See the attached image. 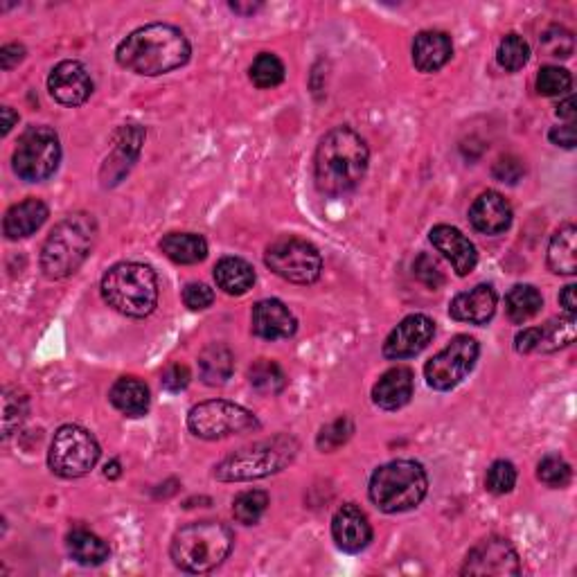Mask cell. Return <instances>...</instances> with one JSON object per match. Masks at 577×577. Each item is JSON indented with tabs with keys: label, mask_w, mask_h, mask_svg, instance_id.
<instances>
[{
	"label": "cell",
	"mask_w": 577,
	"mask_h": 577,
	"mask_svg": "<svg viewBox=\"0 0 577 577\" xmlns=\"http://www.w3.org/2000/svg\"><path fill=\"white\" fill-rule=\"evenodd\" d=\"M577 287L575 284H566L562 294H559V303L566 309L568 316H575L577 314Z\"/></svg>",
	"instance_id": "f907efd6"
},
{
	"label": "cell",
	"mask_w": 577,
	"mask_h": 577,
	"mask_svg": "<svg viewBox=\"0 0 577 577\" xmlns=\"http://www.w3.org/2000/svg\"><path fill=\"white\" fill-rule=\"evenodd\" d=\"M454 55V43L447 32L426 30L413 41V64L420 73H438Z\"/></svg>",
	"instance_id": "44dd1931"
},
{
	"label": "cell",
	"mask_w": 577,
	"mask_h": 577,
	"mask_svg": "<svg viewBox=\"0 0 577 577\" xmlns=\"http://www.w3.org/2000/svg\"><path fill=\"white\" fill-rule=\"evenodd\" d=\"M100 460V445L91 431L77 424H66L55 433L48 454V465L61 478H82Z\"/></svg>",
	"instance_id": "30bf717a"
},
{
	"label": "cell",
	"mask_w": 577,
	"mask_h": 577,
	"mask_svg": "<svg viewBox=\"0 0 577 577\" xmlns=\"http://www.w3.org/2000/svg\"><path fill=\"white\" fill-rule=\"evenodd\" d=\"M262 5H242V3H230V10L237 12V14H253L260 10Z\"/></svg>",
	"instance_id": "db71d44e"
},
{
	"label": "cell",
	"mask_w": 577,
	"mask_h": 577,
	"mask_svg": "<svg viewBox=\"0 0 577 577\" xmlns=\"http://www.w3.org/2000/svg\"><path fill=\"white\" fill-rule=\"evenodd\" d=\"M251 82L257 88H275L284 82V64L271 55V52H262L257 55L251 66Z\"/></svg>",
	"instance_id": "e575fe53"
},
{
	"label": "cell",
	"mask_w": 577,
	"mask_h": 577,
	"mask_svg": "<svg viewBox=\"0 0 577 577\" xmlns=\"http://www.w3.org/2000/svg\"><path fill=\"white\" fill-rule=\"evenodd\" d=\"M352 433H354V424L348 420V417H339L336 422L323 426V431L318 433V449H323V451L339 449L352 438Z\"/></svg>",
	"instance_id": "60d3db41"
},
{
	"label": "cell",
	"mask_w": 577,
	"mask_h": 577,
	"mask_svg": "<svg viewBox=\"0 0 577 577\" xmlns=\"http://www.w3.org/2000/svg\"><path fill=\"white\" fill-rule=\"evenodd\" d=\"M478 341L467 334H458L451 339L445 350L438 352L424 366L426 384L433 390H451L474 370L478 361Z\"/></svg>",
	"instance_id": "7c38bea8"
},
{
	"label": "cell",
	"mask_w": 577,
	"mask_h": 577,
	"mask_svg": "<svg viewBox=\"0 0 577 577\" xmlns=\"http://www.w3.org/2000/svg\"><path fill=\"white\" fill-rule=\"evenodd\" d=\"M523 174H526V167H523L521 158L517 156H501L492 167L494 179L501 183H508V185L519 183L523 179Z\"/></svg>",
	"instance_id": "ee69618b"
},
{
	"label": "cell",
	"mask_w": 577,
	"mask_h": 577,
	"mask_svg": "<svg viewBox=\"0 0 577 577\" xmlns=\"http://www.w3.org/2000/svg\"><path fill=\"white\" fill-rule=\"evenodd\" d=\"M215 280L228 296H244L248 289H253L255 271L242 257H224L215 266Z\"/></svg>",
	"instance_id": "4316f807"
},
{
	"label": "cell",
	"mask_w": 577,
	"mask_h": 577,
	"mask_svg": "<svg viewBox=\"0 0 577 577\" xmlns=\"http://www.w3.org/2000/svg\"><path fill=\"white\" fill-rule=\"evenodd\" d=\"M451 318H456L460 323L469 325H485L492 321L496 312V291L490 284H478L472 291L458 294L451 300Z\"/></svg>",
	"instance_id": "ffe728a7"
},
{
	"label": "cell",
	"mask_w": 577,
	"mask_h": 577,
	"mask_svg": "<svg viewBox=\"0 0 577 577\" xmlns=\"http://www.w3.org/2000/svg\"><path fill=\"white\" fill-rule=\"evenodd\" d=\"M14 122H19V115H16L10 106H3V136L12 131Z\"/></svg>",
	"instance_id": "f5cc1de1"
},
{
	"label": "cell",
	"mask_w": 577,
	"mask_h": 577,
	"mask_svg": "<svg viewBox=\"0 0 577 577\" xmlns=\"http://www.w3.org/2000/svg\"><path fill=\"white\" fill-rule=\"evenodd\" d=\"M413 397V370L397 366L379 377L372 388V402L384 411H397L406 406Z\"/></svg>",
	"instance_id": "7402d4cb"
},
{
	"label": "cell",
	"mask_w": 577,
	"mask_h": 577,
	"mask_svg": "<svg viewBox=\"0 0 577 577\" xmlns=\"http://www.w3.org/2000/svg\"><path fill=\"white\" fill-rule=\"evenodd\" d=\"M469 221L483 235H501L512 224V206L499 192L487 190L469 208Z\"/></svg>",
	"instance_id": "d6986e66"
},
{
	"label": "cell",
	"mask_w": 577,
	"mask_h": 577,
	"mask_svg": "<svg viewBox=\"0 0 577 577\" xmlns=\"http://www.w3.org/2000/svg\"><path fill=\"white\" fill-rule=\"evenodd\" d=\"M100 289L106 305L131 318H145L158 305L156 273L138 262L111 266L104 273Z\"/></svg>",
	"instance_id": "8992f818"
},
{
	"label": "cell",
	"mask_w": 577,
	"mask_h": 577,
	"mask_svg": "<svg viewBox=\"0 0 577 577\" xmlns=\"http://www.w3.org/2000/svg\"><path fill=\"white\" fill-rule=\"evenodd\" d=\"M235 359L224 343H210L199 354V372L208 386H224L233 375Z\"/></svg>",
	"instance_id": "f1b7e54d"
},
{
	"label": "cell",
	"mask_w": 577,
	"mask_h": 577,
	"mask_svg": "<svg viewBox=\"0 0 577 577\" xmlns=\"http://www.w3.org/2000/svg\"><path fill=\"white\" fill-rule=\"evenodd\" d=\"M429 239L433 248L445 255L451 262V266H454V271L460 275V278H465V275H469L476 269V264H478L476 246L469 242V239L460 233L458 228L440 224L436 228H431Z\"/></svg>",
	"instance_id": "ac0fdd59"
},
{
	"label": "cell",
	"mask_w": 577,
	"mask_h": 577,
	"mask_svg": "<svg viewBox=\"0 0 577 577\" xmlns=\"http://www.w3.org/2000/svg\"><path fill=\"white\" fill-rule=\"evenodd\" d=\"M48 91L59 104L79 106L93 93V79L79 61H61L48 77Z\"/></svg>",
	"instance_id": "9a60e30c"
},
{
	"label": "cell",
	"mask_w": 577,
	"mask_h": 577,
	"mask_svg": "<svg viewBox=\"0 0 577 577\" xmlns=\"http://www.w3.org/2000/svg\"><path fill=\"white\" fill-rule=\"evenodd\" d=\"M25 420V397H19V390H5L3 397V431L5 438L19 429Z\"/></svg>",
	"instance_id": "b9f144b4"
},
{
	"label": "cell",
	"mask_w": 577,
	"mask_h": 577,
	"mask_svg": "<svg viewBox=\"0 0 577 577\" xmlns=\"http://www.w3.org/2000/svg\"><path fill=\"white\" fill-rule=\"evenodd\" d=\"M66 546H68L70 557H73L75 562L82 564V566H100L111 555L106 541L86 528L70 530L68 537H66Z\"/></svg>",
	"instance_id": "484cf974"
},
{
	"label": "cell",
	"mask_w": 577,
	"mask_h": 577,
	"mask_svg": "<svg viewBox=\"0 0 577 577\" xmlns=\"http://www.w3.org/2000/svg\"><path fill=\"white\" fill-rule=\"evenodd\" d=\"M264 262L282 280L294 284H312L321 278L323 257L314 244L298 237H278L266 246Z\"/></svg>",
	"instance_id": "8fae6325"
},
{
	"label": "cell",
	"mask_w": 577,
	"mask_h": 577,
	"mask_svg": "<svg viewBox=\"0 0 577 577\" xmlns=\"http://www.w3.org/2000/svg\"><path fill=\"white\" fill-rule=\"evenodd\" d=\"M537 348H539V327H528V330L519 332L517 339H514V350L521 354L537 352Z\"/></svg>",
	"instance_id": "7dc6e473"
},
{
	"label": "cell",
	"mask_w": 577,
	"mask_h": 577,
	"mask_svg": "<svg viewBox=\"0 0 577 577\" xmlns=\"http://www.w3.org/2000/svg\"><path fill=\"white\" fill-rule=\"evenodd\" d=\"M496 59H499V64L508 70V73H517V70L526 66L530 59L528 41L519 37V34H508V37L499 43Z\"/></svg>",
	"instance_id": "d590c367"
},
{
	"label": "cell",
	"mask_w": 577,
	"mask_h": 577,
	"mask_svg": "<svg viewBox=\"0 0 577 577\" xmlns=\"http://www.w3.org/2000/svg\"><path fill=\"white\" fill-rule=\"evenodd\" d=\"M248 381L251 386L262 395H278L287 386V377H284L282 368L275 361L257 359L251 368H248Z\"/></svg>",
	"instance_id": "1f68e13d"
},
{
	"label": "cell",
	"mask_w": 577,
	"mask_h": 577,
	"mask_svg": "<svg viewBox=\"0 0 577 577\" xmlns=\"http://www.w3.org/2000/svg\"><path fill=\"white\" fill-rule=\"evenodd\" d=\"M541 307H544V298H541L539 289L532 287V284H517L505 296V314L517 325L535 318L541 312Z\"/></svg>",
	"instance_id": "4dcf8cb0"
},
{
	"label": "cell",
	"mask_w": 577,
	"mask_h": 577,
	"mask_svg": "<svg viewBox=\"0 0 577 577\" xmlns=\"http://www.w3.org/2000/svg\"><path fill=\"white\" fill-rule=\"evenodd\" d=\"M413 273H415V278L420 280L422 284H426L429 289H438V287H442V284H445V275H442V271H440V264L426 253H422L415 260Z\"/></svg>",
	"instance_id": "7bdbcfd3"
},
{
	"label": "cell",
	"mask_w": 577,
	"mask_h": 577,
	"mask_svg": "<svg viewBox=\"0 0 577 577\" xmlns=\"http://www.w3.org/2000/svg\"><path fill=\"white\" fill-rule=\"evenodd\" d=\"M537 478L548 487H566L571 483V465L562 456L550 454L537 465Z\"/></svg>",
	"instance_id": "f35d334b"
},
{
	"label": "cell",
	"mask_w": 577,
	"mask_h": 577,
	"mask_svg": "<svg viewBox=\"0 0 577 577\" xmlns=\"http://www.w3.org/2000/svg\"><path fill=\"white\" fill-rule=\"evenodd\" d=\"M190 55L192 48L185 34L167 23L142 25L115 50V59L122 68L145 77L172 73L188 64Z\"/></svg>",
	"instance_id": "6da1fadb"
},
{
	"label": "cell",
	"mask_w": 577,
	"mask_h": 577,
	"mask_svg": "<svg viewBox=\"0 0 577 577\" xmlns=\"http://www.w3.org/2000/svg\"><path fill=\"white\" fill-rule=\"evenodd\" d=\"M548 138L557 147L573 149L575 147V127H573V124H564V127H553L548 133Z\"/></svg>",
	"instance_id": "681fc988"
},
{
	"label": "cell",
	"mask_w": 577,
	"mask_h": 577,
	"mask_svg": "<svg viewBox=\"0 0 577 577\" xmlns=\"http://www.w3.org/2000/svg\"><path fill=\"white\" fill-rule=\"evenodd\" d=\"M97 239L93 215L75 212L52 228L41 248V271L50 280H64L73 275L91 255Z\"/></svg>",
	"instance_id": "3957f363"
},
{
	"label": "cell",
	"mask_w": 577,
	"mask_h": 577,
	"mask_svg": "<svg viewBox=\"0 0 577 577\" xmlns=\"http://www.w3.org/2000/svg\"><path fill=\"white\" fill-rule=\"evenodd\" d=\"M368 161V145L357 131L350 127L327 131L316 149V188L327 197H341V194L352 192L366 176Z\"/></svg>",
	"instance_id": "7a4b0ae2"
},
{
	"label": "cell",
	"mask_w": 577,
	"mask_h": 577,
	"mask_svg": "<svg viewBox=\"0 0 577 577\" xmlns=\"http://www.w3.org/2000/svg\"><path fill=\"white\" fill-rule=\"evenodd\" d=\"M463 575H519L521 564L519 555L508 539L503 537H487L469 550Z\"/></svg>",
	"instance_id": "4fadbf2b"
},
{
	"label": "cell",
	"mask_w": 577,
	"mask_h": 577,
	"mask_svg": "<svg viewBox=\"0 0 577 577\" xmlns=\"http://www.w3.org/2000/svg\"><path fill=\"white\" fill-rule=\"evenodd\" d=\"M571 84H573L571 73L559 66H544L537 75V91L546 97L568 93L571 91Z\"/></svg>",
	"instance_id": "74e56055"
},
{
	"label": "cell",
	"mask_w": 577,
	"mask_h": 577,
	"mask_svg": "<svg viewBox=\"0 0 577 577\" xmlns=\"http://www.w3.org/2000/svg\"><path fill=\"white\" fill-rule=\"evenodd\" d=\"M577 228L566 224L557 230L548 246V269L557 275H575L577 273Z\"/></svg>",
	"instance_id": "83f0119b"
},
{
	"label": "cell",
	"mask_w": 577,
	"mask_h": 577,
	"mask_svg": "<svg viewBox=\"0 0 577 577\" xmlns=\"http://www.w3.org/2000/svg\"><path fill=\"white\" fill-rule=\"evenodd\" d=\"M298 451V440L287 433H280V436L255 442V445L239 449L221 460L215 467V478L224 483L257 481V478L282 472L284 467L294 463Z\"/></svg>",
	"instance_id": "5b68a950"
},
{
	"label": "cell",
	"mask_w": 577,
	"mask_h": 577,
	"mask_svg": "<svg viewBox=\"0 0 577 577\" xmlns=\"http://www.w3.org/2000/svg\"><path fill=\"white\" fill-rule=\"evenodd\" d=\"M485 485L492 494H508L512 492V487L517 485V469H514L510 460H496V463L487 469Z\"/></svg>",
	"instance_id": "ab89813d"
},
{
	"label": "cell",
	"mask_w": 577,
	"mask_h": 577,
	"mask_svg": "<svg viewBox=\"0 0 577 577\" xmlns=\"http://www.w3.org/2000/svg\"><path fill=\"white\" fill-rule=\"evenodd\" d=\"M266 508H269V494L262 490H246L235 496L233 517L242 526H255L264 517Z\"/></svg>",
	"instance_id": "836d02e7"
},
{
	"label": "cell",
	"mask_w": 577,
	"mask_h": 577,
	"mask_svg": "<svg viewBox=\"0 0 577 577\" xmlns=\"http://www.w3.org/2000/svg\"><path fill=\"white\" fill-rule=\"evenodd\" d=\"M161 251L176 264H199L206 260L208 242L194 233H170L161 239Z\"/></svg>",
	"instance_id": "f546056e"
},
{
	"label": "cell",
	"mask_w": 577,
	"mask_h": 577,
	"mask_svg": "<svg viewBox=\"0 0 577 577\" xmlns=\"http://www.w3.org/2000/svg\"><path fill=\"white\" fill-rule=\"evenodd\" d=\"M235 537L221 521H194L172 539V562L185 573H208L224 564Z\"/></svg>",
	"instance_id": "277c9868"
},
{
	"label": "cell",
	"mask_w": 577,
	"mask_h": 577,
	"mask_svg": "<svg viewBox=\"0 0 577 577\" xmlns=\"http://www.w3.org/2000/svg\"><path fill=\"white\" fill-rule=\"evenodd\" d=\"M539 46H541V50H544L546 57L568 59L575 50V41H573V34L568 32L566 28L553 25V28H548L544 34H541Z\"/></svg>",
	"instance_id": "8d00e7d4"
},
{
	"label": "cell",
	"mask_w": 577,
	"mask_h": 577,
	"mask_svg": "<svg viewBox=\"0 0 577 577\" xmlns=\"http://www.w3.org/2000/svg\"><path fill=\"white\" fill-rule=\"evenodd\" d=\"M48 206L41 199H25L5 212L3 233L7 239H25L46 224Z\"/></svg>",
	"instance_id": "603a6c76"
},
{
	"label": "cell",
	"mask_w": 577,
	"mask_h": 577,
	"mask_svg": "<svg viewBox=\"0 0 577 577\" xmlns=\"http://www.w3.org/2000/svg\"><path fill=\"white\" fill-rule=\"evenodd\" d=\"M61 161L59 136L52 127L39 124L23 131L19 145L14 149V172L19 179L28 183H39L50 179L57 172Z\"/></svg>",
	"instance_id": "9c48e42d"
},
{
	"label": "cell",
	"mask_w": 577,
	"mask_h": 577,
	"mask_svg": "<svg viewBox=\"0 0 577 577\" xmlns=\"http://www.w3.org/2000/svg\"><path fill=\"white\" fill-rule=\"evenodd\" d=\"M260 420L235 402L226 399H210L201 402L188 415V429L201 440H224L239 433H251L260 429Z\"/></svg>",
	"instance_id": "ba28073f"
},
{
	"label": "cell",
	"mask_w": 577,
	"mask_h": 577,
	"mask_svg": "<svg viewBox=\"0 0 577 577\" xmlns=\"http://www.w3.org/2000/svg\"><path fill=\"white\" fill-rule=\"evenodd\" d=\"M332 537L345 553H361L372 541V526L359 505L348 503L334 514Z\"/></svg>",
	"instance_id": "2e32d148"
},
{
	"label": "cell",
	"mask_w": 577,
	"mask_h": 577,
	"mask_svg": "<svg viewBox=\"0 0 577 577\" xmlns=\"http://www.w3.org/2000/svg\"><path fill=\"white\" fill-rule=\"evenodd\" d=\"M557 118L568 120V124H573V120L577 118V104H575V97L568 95L564 102H559L557 106Z\"/></svg>",
	"instance_id": "816d5d0a"
},
{
	"label": "cell",
	"mask_w": 577,
	"mask_h": 577,
	"mask_svg": "<svg viewBox=\"0 0 577 577\" xmlns=\"http://www.w3.org/2000/svg\"><path fill=\"white\" fill-rule=\"evenodd\" d=\"M142 140H145V131H142L138 124H129V127H122L115 133L113 154L106 158V170H115L113 183H118L122 176L131 170L133 161H136L140 154Z\"/></svg>",
	"instance_id": "cb8c5ba5"
},
{
	"label": "cell",
	"mask_w": 577,
	"mask_h": 577,
	"mask_svg": "<svg viewBox=\"0 0 577 577\" xmlns=\"http://www.w3.org/2000/svg\"><path fill=\"white\" fill-rule=\"evenodd\" d=\"M122 472H120V463L118 460H111L109 465H106V469H104V476L106 478H118Z\"/></svg>",
	"instance_id": "11a10c76"
},
{
	"label": "cell",
	"mask_w": 577,
	"mask_h": 577,
	"mask_svg": "<svg viewBox=\"0 0 577 577\" xmlns=\"http://www.w3.org/2000/svg\"><path fill=\"white\" fill-rule=\"evenodd\" d=\"M429 490L424 467L415 460H393L370 478V499L381 512L399 514L417 508Z\"/></svg>",
	"instance_id": "52a82bcc"
},
{
	"label": "cell",
	"mask_w": 577,
	"mask_h": 577,
	"mask_svg": "<svg viewBox=\"0 0 577 577\" xmlns=\"http://www.w3.org/2000/svg\"><path fill=\"white\" fill-rule=\"evenodd\" d=\"M436 336V323L424 314L406 316L384 343V357L390 361H402L417 357Z\"/></svg>",
	"instance_id": "5bb4252c"
},
{
	"label": "cell",
	"mask_w": 577,
	"mask_h": 577,
	"mask_svg": "<svg viewBox=\"0 0 577 577\" xmlns=\"http://www.w3.org/2000/svg\"><path fill=\"white\" fill-rule=\"evenodd\" d=\"M575 341V318H553L546 325L539 327V348L537 352H555L559 348H566Z\"/></svg>",
	"instance_id": "d6a6232c"
},
{
	"label": "cell",
	"mask_w": 577,
	"mask_h": 577,
	"mask_svg": "<svg viewBox=\"0 0 577 577\" xmlns=\"http://www.w3.org/2000/svg\"><path fill=\"white\" fill-rule=\"evenodd\" d=\"M253 334L260 336L264 341H280L291 339L298 330L296 316L289 312V307L280 303V300H260L253 307L251 314Z\"/></svg>",
	"instance_id": "e0dca14e"
},
{
	"label": "cell",
	"mask_w": 577,
	"mask_h": 577,
	"mask_svg": "<svg viewBox=\"0 0 577 577\" xmlns=\"http://www.w3.org/2000/svg\"><path fill=\"white\" fill-rule=\"evenodd\" d=\"M183 303L188 305L192 312H201V309H208L215 303V291L203 282H190L188 287L183 289Z\"/></svg>",
	"instance_id": "f6af8a7d"
},
{
	"label": "cell",
	"mask_w": 577,
	"mask_h": 577,
	"mask_svg": "<svg viewBox=\"0 0 577 577\" xmlns=\"http://www.w3.org/2000/svg\"><path fill=\"white\" fill-rule=\"evenodd\" d=\"M109 399L111 404L127 417L147 415L149 402H152L147 384L136 377H122L115 381Z\"/></svg>",
	"instance_id": "d4e9b609"
},
{
	"label": "cell",
	"mask_w": 577,
	"mask_h": 577,
	"mask_svg": "<svg viewBox=\"0 0 577 577\" xmlns=\"http://www.w3.org/2000/svg\"><path fill=\"white\" fill-rule=\"evenodd\" d=\"M23 57L25 48L21 43H7V46L0 50V66H3V70H12L16 64H21Z\"/></svg>",
	"instance_id": "c3c4849f"
},
{
	"label": "cell",
	"mask_w": 577,
	"mask_h": 577,
	"mask_svg": "<svg viewBox=\"0 0 577 577\" xmlns=\"http://www.w3.org/2000/svg\"><path fill=\"white\" fill-rule=\"evenodd\" d=\"M190 384V370L181 366V363H172L170 368L163 372V388L170 390V393H179L185 390Z\"/></svg>",
	"instance_id": "bcb514c9"
}]
</instances>
